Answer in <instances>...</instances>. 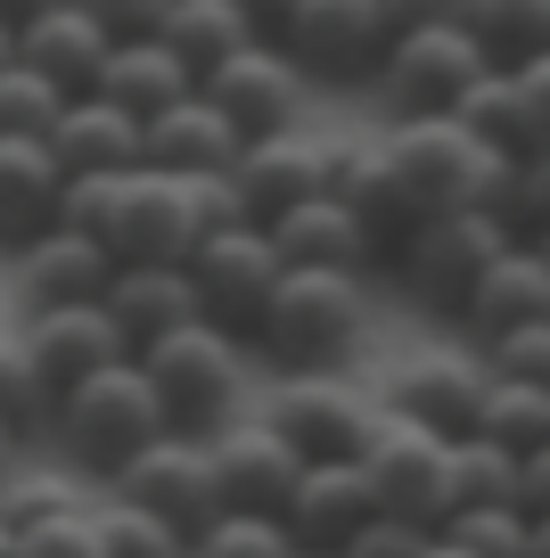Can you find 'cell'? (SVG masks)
<instances>
[{"label":"cell","mask_w":550,"mask_h":558,"mask_svg":"<svg viewBox=\"0 0 550 558\" xmlns=\"http://www.w3.org/2000/svg\"><path fill=\"white\" fill-rule=\"evenodd\" d=\"M435 534H444L452 550H468V558H526V509H461V518H444Z\"/></svg>","instance_id":"obj_38"},{"label":"cell","mask_w":550,"mask_h":558,"mask_svg":"<svg viewBox=\"0 0 550 558\" xmlns=\"http://www.w3.org/2000/svg\"><path fill=\"white\" fill-rule=\"evenodd\" d=\"M107 320H116V337L132 353H148L156 337H172V329H198V288H190V271L181 263H140V271H116L107 279Z\"/></svg>","instance_id":"obj_23"},{"label":"cell","mask_w":550,"mask_h":558,"mask_svg":"<svg viewBox=\"0 0 550 558\" xmlns=\"http://www.w3.org/2000/svg\"><path fill=\"white\" fill-rule=\"evenodd\" d=\"M526 558H550V518H526Z\"/></svg>","instance_id":"obj_46"},{"label":"cell","mask_w":550,"mask_h":558,"mask_svg":"<svg viewBox=\"0 0 550 558\" xmlns=\"http://www.w3.org/2000/svg\"><path fill=\"white\" fill-rule=\"evenodd\" d=\"M172 558H190V550H172Z\"/></svg>","instance_id":"obj_53"},{"label":"cell","mask_w":550,"mask_h":558,"mask_svg":"<svg viewBox=\"0 0 550 558\" xmlns=\"http://www.w3.org/2000/svg\"><path fill=\"white\" fill-rule=\"evenodd\" d=\"M428 550V525H403V518H370L354 525V542H345L337 558H419Z\"/></svg>","instance_id":"obj_42"},{"label":"cell","mask_w":550,"mask_h":558,"mask_svg":"<svg viewBox=\"0 0 550 558\" xmlns=\"http://www.w3.org/2000/svg\"><path fill=\"white\" fill-rule=\"evenodd\" d=\"M116 501H132V509H148L156 525H172L181 542H198L214 518H223V493H214V460H206V436H156L148 452L132 460V469L116 476Z\"/></svg>","instance_id":"obj_11"},{"label":"cell","mask_w":550,"mask_h":558,"mask_svg":"<svg viewBox=\"0 0 550 558\" xmlns=\"http://www.w3.org/2000/svg\"><path fill=\"white\" fill-rule=\"evenodd\" d=\"M510 74H517V107H526V157H550V50Z\"/></svg>","instance_id":"obj_43"},{"label":"cell","mask_w":550,"mask_h":558,"mask_svg":"<svg viewBox=\"0 0 550 558\" xmlns=\"http://www.w3.org/2000/svg\"><path fill=\"white\" fill-rule=\"evenodd\" d=\"M107 50H116V34H107V17L83 9V0H50V9H34V17L17 25V66H34L41 83H58L67 99H83V90L99 83Z\"/></svg>","instance_id":"obj_17"},{"label":"cell","mask_w":550,"mask_h":558,"mask_svg":"<svg viewBox=\"0 0 550 558\" xmlns=\"http://www.w3.org/2000/svg\"><path fill=\"white\" fill-rule=\"evenodd\" d=\"M190 558H296V534L279 518H214L190 542Z\"/></svg>","instance_id":"obj_39"},{"label":"cell","mask_w":550,"mask_h":558,"mask_svg":"<svg viewBox=\"0 0 550 558\" xmlns=\"http://www.w3.org/2000/svg\"><path fill=\"white\" fill-rule=\"evenodd\" d=\"M461 320H468L477 337H501V329H526V320H550V263H542V246H526V239L501 246V255L485 263V279L468 288Z\"/></svg>","instance_id":"obj_24"},{"label":"cell","mask_w":550,"mask_h":558,"mask_svg":"<svg viewBox=\"0 0 550 558\" xmlns=\"http://www.w3.org/2000/svg\"><path fill=\"white\" fill-rule=\"evenodd\" d=\"M0 66H17V25L0 17Z\"/></svg>","instance_id":"obj_47"},{"label":"cell","mask_w":550,"mask_h":558,"mask_svg":"<svg viewBox=\"0 0 550 558\" xmlns=\"http://www.w3.org/2000/svg\"><path fill=\"white\" fill-rule=\"evenodd\" d=\"M107 279H116V255H107L91 230L50 222L41 239L17 246V288H25V304H34V313H58V304H99Z\"/></svg>","instance_id":"obj_19"},{"label":"cell","mask_w":550,"mask_h":558,"mask_svg":"<svg viewBox=\"0 0 550 558\" xmlns=\"http://www.w3.org/2000/svg\"><path fill=\"white\" fill-rule=\"evenodd\" d=\"M67 90L41 83L34 66H0V140H50Z\"/></svg>","instance_id":"obj_34"},{"label":"cell","mask_w":550,"mask_h":558,"mask_svg":"<svg viewBox=\"0 0 550 558\" xmlns=\"http://www.w3.org/2000/svg\"><path fill=\"white\" fill-rule=\"evenodd\" d=\"M493 66V58L477 50V41L461 34V25L435 9V17H411L395 41H386V58H379V83L403 99V116H444L452 99H461L477 74Z\"/></svg>","instance_id":"obj_10"},{"label":"cell","mask_w":550,"mask_h":558,"mask_svg":"<svg viewBox=\"0 0 550 558\" xmlns=\"http://www.w3.org/2000/svg\"><path fill=\"white\" fill-rule=\"evenodd\" d=\"M403 190L419 214H493L510 230V197H517V157L485 148L477 132H461L452 116H403L386 140Z\"/></svg>","instance_id":"obj_1"},{"label":"cell","mask_w":550,"mask_h":558,"mask_svg":"<svg viewBox=\"0 0 550 558\" xmlns=\"http://www.w3.org/2000/svg\"><path fill=\"white\" fill-rule=\"evenodd\" d=\"M181 271H190V288H198V313H206L214 329H230V337H255L263 304H272V288H279V255H272V239H263L255 222L206 230Z\"/></svg>","instance_id":"obj_8"},{"label":"cell","mask_w":550,"mask_h":558,"mask_svg":"<svg viewBox=\"0 0 550 558\" xmlns=\"http://www.w3.org/2000/svg\"><path fill=\"white\" fill-rule=\"evenodd\" d=\"M140 378L156 386V402H165V427L172 436H214V427H230V402H239V337L214 329V320H198V329H172L156 337L148 353H132Z\"/></svg>","instance_id":"obj_2"},{"label":"cell","mask_w":550,"mask_h":558,"mask_svg":"<svg viewBox=\"0 0 550 558\" xmlns=\"http://www.w3.org/2000/svg\"><path fill=\"white\" fill-rule=\"evenodd\" d=\"M58 190L67 173L50 165L41 140H0V246H25L58 222Z\"/></svg>","instance_id":"obj_29"},{"label":"cell","mask_w":550,"mask_h":558,"mask_svg":"<svg viewBox=\"0 0 550 558\" xmlns=\"http://www.w3.org/2000/svg\"><path fill=\"white\" fill-rule=\"evenodd\" d=\"M444 116L461 123V132H477L485 148H501V157H526V107H517V74L510 66H485Z\"/></svg>","instance_id":"obj_31"},{"label":"cell","mask_w":550,"mask_h":558,"mask_svg":"<svg viewBox=\"0 0 550 558\" xmlns=\"http://www.w3.org/2000/svg\"><path fill=\"white\" fill-rule=\"evenodd\" d=\"M214 460V493H223V518H279L304 476V460L272 436V427H214L206 436Z\"/></svg>","instance_id":"obj_16"},{"label":"cell","mask_w":550,"mask_h":558,"mask_svg":"<svg viewBox=\"0 0 550 558\" xmlns=\"http://www.w3.org/2000/svg\"><path fill=\"white\" fill-rule=\"evenodd\" d=\"M444 501H452V518L461 509H517V460L485 436H461L444 452Z\"/></svg>","instance_id":"obj_32"},{"label":"cell","mask_w":550,"mask_h":558,"mask_svg":"<svg viewBox=\"0 0 550 558\" xmlns=\"http://www.w3.org/2000/svg\"><path fill=\"white\" fill-rule=\"evenodd\" d=\"M263 427H272L304 469H337V460L370 452V436L386 427V395L361 386V378H337V369H304V378L279 386Z\"/></svg>","instance_id":"obj_5"},{"label":"cell","mask_w":550,"mask_h":558,"mask_svg":"<svg viewBox=\"0 0 550 558\" xmlns=\"http://www.w3.org/2000/svg\"><path fill=\"white\" fill-rule=\"evenodd\" d=\"M361 337V279L345 271H279L272 304L255 320V345L272 353L288 378L304 369H337V353Z\"/></svg>","instance_id":"obj_4"},{"label":"cell","mask_w":550,"mask_h":558,"mask_svg":"<svg viewBox=\"0 0 550 558\" xmlns=\"http://www.w3.org/2000/svg\"><path fill=\"white\" fill-rule=\"evenodd\" d=\"M50 418H58V436H67V452L83 460V469H99V476H123L165 436V402L140 378V362H116V369H99V378H83L74 395H58Z\"/></svg>","instance_id":"obj_3"},{"label":"cell","mask_w":550,"mask_h":558,"mask_svg":"<svg viewBox=\"0 0 550 558\" xmlns=\"http://www.w3.org/2000/svg\"><path fill=\"white\" fill-rule=\"evenodd\" d=\"M50 165L67 181H107V173H140V123L123 116V107H107L99 90H83V99L58 107L50 123Z\"/></svg>","instance_id":"obj_21"},{"label":"cell","mask_w":550,"mask_h":558,"mask_svg":"<svg viewBox=\"0 0 550 558\" xmlns=\"http://www.w3.org/2000/svg\"><path fill=\"white\" fill-rule=\"evenodd\" d=\"M411 17L419 9H395V0H296L288 17H279V50L296 58V74L361 83V74H379L386 41Z\"/></svg>","instance_id":"obj_7"},{"label":"cell","mask_w":550,"mask_h":558,"mask_svg":"<svg viewBox=\"0 0 550 558\" xmlns=\"http://www.w3.org/2000/svg\"><path fill=\"white\" fill-rule=\"evenodd\" d=\"M91 518H99V558H172V550H190L172 525H156L148 509H132V501H107V509H91Z\"/></svg>","instance_id":"obj_36"},{"label":"cell","mask_w":550,"mask_h":558,"mask_svg":"<svg viewBox=\"0 0 550 558\" xmlns=\"http://www.w3.org/2000/svg\"><path fill=\"white\" fill-rule=\"evenodd\" d=\"M25 362H34V378L58 395H74L83 378H99V369L132 362V345L116 337V320H107V304H58V313H25Z\"/></svg>","instance_id":"obj_15"},{"label":"cell","mask_w":550,"mask_h":558,"mask_svg":"<svg viewBox=\"0 0 550 558\" xmlns=\"http://www.w3.org/2000/svg\"><path fill=\"white\" fill-rule=\"evenodd\" d=\"M255 34H263V25H255L247 0H172L165 17H156V41L190 66V83H206V74L223 66V58H239Z\"/></svg>","instance_id":"obj_27"},{"label":"cell","mask_w":550,"mask_h":558,"mask_svg":"<svg viewBox=\"0 0 550 558\" xmlns=\"http://www.w3.org/2000/svg\"><path fill=\"white\" fill-rule=\"evenodd\" d=\"M17 558H99V518L83 501L50 509V518L17 525Z\"/></svg>","instance_id":"obj_40"},{"label":"cell","mask_w":550,"mask_h":558,"mask_svg":"<svg viewBox=\"0 0 550 558\" xmlns=\"http://www.w3.org/2000/svg\"><path fill=\"white\" fill-rule=\"evenodd\" d=\"M444 17L461 25L493 66H534V58L550 50V0H461Z\"/></svg>","instance_id":"obj_30"},{"label":"cell","mask_w":550,"mask_h":558,"mask_svg":"<svg viewBox=\"0 0 550 558\" xmlns=\"http://www.w3.org/2000/svg\"><path fill=\"white\" fill-rule=\"evenodd\" d=\"M67 501H74L67 485H25V493L0 501V518H9V525H34V518H50V509H67Z\"/></svg>","instance_id":"obj_44"},{"label":"cell","mask_w":550,"mask_h":558,"mask_svg":"<svg viewBox=\"0 0 550 558\" xmlns=\"http://www.w3.org/2000/svg\"><path fill=\"white\" fill-rule=\"evenodd\" d=\"M477 436L501 444L510 460H534V452L550 444V395H542V386H501V378H485Z\"/></svg>","instance_id":"obj_33"},{"label":"cell","mask_w":550,"mask_h":558,"mask_svg":"<svg viewBox=\"0 0 550 558\" xmlns=\"http://www.w3.org/2000/svg\"><path fill=\"white\" fill-rule=\"evenodd\" d=\"M9 452H17V436H9V427H0V460H9Z\"/></svg>","instance_id":"obj_50"},{"label":"cell","mask_w":550,"mask_h":558,"mask_svg":"<svg viewBox=\"0 0 550 558\" xmlns=\"http://www.w3.org/2000/svg\"><path fill=\"white\" fill-rule=\"evenodd\" d=\"M379 509H370V485H361L354 460H337V469H304L288 493V509H279V525L296 534V550H345L354 542V525H370Z\"/></svg>","instance_id":"obj_26"},{"label":"cell","mask_w":550,"mask_h":558,"mask_svg":"<svg viewBox=\"0 0 550 558\" xmlns=\"http://www.w3.org/2000/svg\"><path fill=\"white\" fill-rule=\"evenodd\" d=\"M239 148L247 140L230 132L223 116H214L206 99H172L165 116H148L140 123V165H148V173H172V181H214V173H230V165H239Z\"/></svg>","instance_id":"obj_20"},{"label":"cell","mask_w":550,"mask_h":558,"mask_svg":"<svg viewBox=\"0 0 550 558\" xmlns=\"http://www.w3.org/2000/svg\"><path fill=\"white\" fill-rule=\"evenodd\" d=\"M91 90H99L107 107H123L132 123H148V116H165L172 99H190L198 83H190V66H181V58H172L165 41H116Z\"/></svg>","instance_id":"obj_28"},{"label":"cell","mask_w":550,"mask_h":558,"mask_svg":"<svg viewBox=\"0 0 550 558\" xmlns=\"http://www.w3.org/2000/svg\"><path fill=\"white\" fill-rule=\"evenodd\" d=\"M0 558H17V525L9 518H0Z\"/></svg>","instance_id":"obj_49"},{"label":"cell","mask_w":550,"mask_h":558,"mask_svg":"<svg viewBox=\"0 0 550 558\" xmlns=\"http://www.w3.org/2000/svg\"><path fill=\"white\" fill-rule=\"evenodd\" d=\"M50 386L34 378V362H25L17 337H0V427L9 436H34V427H50Z\"/></svg>","instance_id":"obj_35"},{"label":"cell","mask_w":550,"mask_h":558,"mask_svg":"<svg viewBox=\"0 0 550 558\" xmlns=\"http://www.w3.org/2000/svg\"><path fill=\"white\" fill-rule=\"evenodd\" d=\"M379 395H386V418H411L419 436L461 444V436H477L485 369L477 362H452V353H428V362H411L395 386H379Z\"/></svg>","instance_id":"obj_18"},{"label":"cell","mask_w":550,"mask_h":558,"mask_svg":"<svg viewBox=\"0 0 550 558\" xmlns=\"http://www.w3.org/2000/svg\"><path fill=\"white\" fill-rule=\"evenodd\" d=\"M321 148L312 140H296V132H279V140H247L239 148V165H230V197H239V214L247 222H279L288 206H304V197H321Z\"/></svg>","instance_id":"obj_22"},{"label":"cell","mask_w":550,"mask_h":558,"mask_svg":"<svg viewBox=\"0 0 550 558\" xmlns=\"http://www.w3.org/2000/svg\"><path fill=\"white\" fill-rule=\"evenodd\" d=\"M485 378H501V386H542V395H550V320H526V329L485 337Z\"/></svg>","instance_id":"obj_37"},{"label":"cell","mask_w":550,"mask_h":558,"mask_svg":"<svg viewBox=\"0 0 550 558\" xmlns=\"http://www.w3.org/2000/svg\"><path fill=\"white\" fill-rule=\"evenodd\" d=\"M198 99H206L239 140H279V132H296L304 74H296V58L279 50V41H263V34H255L239 58H223V66L198 83Z\"/></svg>","instance_id":"obj_12"},{"label":"cell","mask_w":550,"mask_h":558,"mask_svg":"<svg viewBox=\"0 0 550 558\" xmlns=\"http://www.w3.org/2000/svg\"><path fill=\"white\" fill-rule=\"evenodd\" d=\"M526 246H542V263H550V230H542V239H526Z\"/></svg>","instance_id":"obj_51"},{"label":"cell","mask_w":550,"mask_h":558,"mask_svg":"<svg viewBox=\"0 0 550 558\" xmlns=\"http://www.w3.org/2000/svg\"><path fill=\"white\" fill-rule=\"evenodd\" d=\"M517 509H526V518H550V444L534 460H517Z\"/></svg>","instance_id":"obj_45"},{"label":"cell","mask_w":550,"mask_h":558,"mask_svg":"<svg viewBox=\"0 0 550 558\" xmlns=\"http://www.w3.org/2000/svg\"><path fill=\"white\" fill-rule=\"evenodd\" d=\"M91 239L116 255V271H140V263H190V246L206 239V222H198L190 181L140 165V173L107 181V206H99V222H91Z\"/></svg>","instance_id":"obj_6"},{"label":"cell","mask_w":550,"mask_h":558,"mask_svg":"<svg viewBox=\"0 0 550 558\" xmlns=\"http://www.w3.org/2000/svg\"><path fill=\"white\" fill-rule=\"evenodd\" d=\"M550 230V157H517V197H510V239Z\"/></svg>","instance_id":"obj_41"},{"label":"cell","mask_w":550,"mask_h":558,"mask_svg":"<svg viewBox=\"0 0 550 558\" xmlns=\"http://www.w3.org/2000/svg\"><path fill=\"white\" fill-rule=\"evenodd\" d=\"M444 452L452 444H435V436H419L411 418H386L379 436H370V452L354 460L361 469V485H370V509L379 518H403V525H444L452 518V501H444Z\"/></svg>","instance_id":"obj_13"},{"label":"cell","mask_w":550,"mask_h":558,"mask_svg":"<svg viewBox=\"0 0 550 558\" xmlns=\"http://www.w3.org/2000/svg\"><path fill=\"white\" fill-rule=\"evenodd\" d=\"M296 558H337V550H296Z\"/></svg>","instance_id":"obj_52"},{"label":"cell","mask_w":550,"mask_h":558,"mask_svg":"<svg viewBox=\"0 0 550 558\" xmlns=\"http://www.w3.org/2000/svg\"><path fill=\"white\" fill-rule=\"evenodd\" d=\"M321 197H337L345 214H354V230L370 239V255H395L403 239H411L428 214L411 206V190H403V173H395V157H386V140H337V148H321Z\"/></svg>","instance_id":"obj_14"},{"label":"cell","mask_w":550,"mask_h":558,"mask_svg":"<svg viewBox=\"0 0 550 558\" xmlns=\"http://www.w3.org/2000/svg\"><path fill=\"white\" fill-rule=\"evenodd\" d=\"M419 558H468V550H452L444 534H428V550H419Z\"/></svg>","instance_id":"obj_48"},{"label":"cell","mask_w":550,"mask_h":558,"mask_svg":"<svg viewBox=\"0 0 550 558\" xmlns=\"http://www.w3.org/2000/svg\"><path fill=\"white\" fill-rule=\"evenodd\" d=\"M263 239H272L279 271H345V279H361V263H370V239L354 230V214H345L337 197L288 206L279 222H263Z\"/></svg>","instance_id":"obj_25"},{"label":"cell","mask_w":550,"mask_h":558,"mask_svg":"<svg viewBox=\"0 0 550 558\" xmlns=\"http://www.w3.org/2000/svg\"><path fill=\"white\" fill-rule=\"evenodd\" d=\"M501 246H510V230H501L493 214H428V222L395 246V271H403L411 296L435 304V313H461L468 288L485 279V263H493Z\"/></svg>","instance_id":"obj_9"}]
</instances>
